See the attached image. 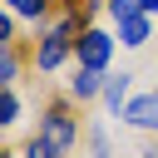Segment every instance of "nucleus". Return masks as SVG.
Masks as SVG:
<instances>
[{"label": "nucleus", "instance_id": "nucleus-1", "mask_svg": "<svg viewBox=\"0 0 158 158\" xmlns=\"http://www.w3.org/2000/svg\"><path fill=\"white\" fill-rule=\"evenodd\" d=\"M74 40H79V15H74V10H64V15L44 30V40H40V49H35V69H40V74L59 69V64H64V54L74 49Z\"/></svg>", "mask_w": 158, "mask_h": 158}, {"label": "nucleus", "instance_id": "nucleus-2", "mask_svg": "<svg viewBox=\"0 0 158 158\" xmlns=\"http://www.w3.org/2000/svg\"><path fill=\"white\" fill-rule=\"evenodd\" d=\"M40 138L64 158L69 148H74V138H79V123H74V114L64 109V104H49L44 109V118H40Z\"/></svg>", "mask_w": 158, "mask_h": 158}, {"label": "nucleus", "instance_id": "nucleus-3", "mask_svg": "<svg viewBox=\"0 0 158 158\" xmlns=\"http://www.w3.org/2000/svg\"><path fill=\"white\" fill-rule=\"evenodd\" d=\"M109 54H114V40H109L104 30H79V40H74V59H79V69H104Z\"/></svg>", "mask_w": 158, "mask_h": 158}, {"label": "nucleus", "instance_id": "nucleus-4", "mask_svg": "<svg viewBox=\"0 0 158 158\" xmlns=\"http://www.w3.org/2000/svg\"><path fill=\"white\" fill-rule=\"evenodd\" d=\"M123 123H133V128H158V99L148 94V99H128L123 104Z\"/></svg>", "mask_w": 158, "mask_h": 158}, {"label": "nucleus", "instance_id": "nucleus-5", "mask_svg": "<svg viewBox=\"0 0 158 158\" xmlns=\"http://www.w3.org/2000/svg\"><path fill=\"white\" fill-rule=\"evenodd\" d=\"M94 94H104V69H74V79H69V99H94Z\"/></svg>", "mask_w": 158, "mask_h": 158}, {"label": "nucleus", "instance_id": "nucleus-6", "mask_svg": "<svg viewBox=\"0 0 158 158\" xmlns=\"http://www.w3.org/2000/svg\"><path fill=\"white\" fill-rule=\"evenodd\" d=\"M143 40H148V15H143V10H138V15H123V20H118V44H133V49H138Z\"/></svg>", "mask_w": 158, "mask_h": 158}, {"label": "nucleus", "instance_id": "nucleus-7", "mask_svg": "<svg viewBox=\"0 0 158 158\" xmlns=\"http://www.w3.org/2000/svg\"><path fill=\"white\" fill-rule=\"evenodd\" d=\"M128 79H133V74H114V79H104V104H109L114 114H118L123 99H128Z\"/></svg>", "mask_w": 158, "mask_h": 158}, {"label": "nucleus", "instance_id": "nucleus-8", "mask_svg": "<svg viewBox=\"0 0 158 158\" xmlns=\"http://www.w3.org/2000/svg\"><path fill=\"white\" fill-rule=\"evenodd\" d=\"M20 79V49L15 44H0V89H10Z\"/></svg>", "mask_w": 158, "mask_h": 158}, {"label": "nucleus", "instance_id": "nucleus-9", "mask_svg": "<svg viewBox=\"0 0 158 158\" xmlns=\"http://www.w3.org/2000/svg\"><path fill=\"white\" fill-rule=\"evenodd\" d=\"M5 5H10L15 15H25V20H35V25H40V20H44V10H49V0H5Z\"/></svg>", "mask_w": 158, "mask_h": 158}, {"label": "nucleus", "instance_id": "nucleus-10", "mask_svg": "<svg viewBox=\"0 0 158 158\" xmlns=\"http://www.w3.org/2000/svg\"><path fill=\"white\" fill-rule=\"evenodd\" d=\"M20 118V99H15V89H0V128H10Z\"/></svg>", "mask_w": 158, "mask_h": 158}, {"label": "nucleus", "instance_id": "nucleus-11", "mask_svg": "<svg viewBox=\"0 0 158 158\" xmlns=\"http://www.w3.org/2000/svg\"><path fill=\"white\" fill-rule=\"evenodd\" d=\"M25 158H59V153H54V148H49V143H44V138L35 133V138L25 143Z\"/></svg>", "mask_w": 158, "mask_h": 158}, {"label": "nucleus", "instance_id": "nucleus-12", "mask_svg": "<svg viewBox=\"0 0 158 158\" xmlns=\"http://www.w3.org/2000/svg\"><path fill=\"white\" fill-rule=\"evenodd\" d=\"M109 15L123 20V15H138V0H109Z\"/></svg>", "mask_w": 158, "mask_h": 158}, {"label": "nucleus", "instance_id": "nucleus-13", "mask_svg": "<svg viewBox=\"0 0 158 158\" xmlns=\"http://www.w3.org/2000/svg\"><path fill=\"white\" fill-rule=\"evenodd\" d=\"M0 44H15V20H10L5 5H0Z\"/></svg>", "mask_w": 158, "mask_h": 158}, {"label": "nucleus", "instance_id": "nucleus-14", "mask_svg": "<svg viewBox=\"0 0 158 158\" xmlns=\"http://www.w3.org/2000/svg\"><path fill=\"white\" fill-rule=\"evenodd\" d=\"M138 10L143 15H158V0H138Z\"/></svg>", "mask_w": 158, "mask_h": 158}, {"label": "nucleus", "instance_id": "nucleus-15", "mask_svg": "<svg viewBox=\"0 0 158 158\" xmlns=\"http://www.w3.org/2000/svg\"><path fill=\"white\" fill-rule=\"evenodd\" d=\"M64 5H74V0H64Z\"/></svg>", "mask_w": 158, "mask_h": 158}, {"label": "nucleus", "instance_id": "nucleus-16", "mask_svg": "<svg viewBox=\"0 0 158 158\" xmlns=\"http://www.w3.org/2000/svg\"><path fill=\"white\" fill-rule=\"evenodd\" d=\"M153 99H158V89H153Z\"/></svg>", "mask_w": 158, "mask_h": 158}, {"label": "nucleus", "instance_id": "nucleus-17", "mask_svg": "<svg viewBox=\"0 0 158 158\" xmlns=\"http://www.w3.org/2000/svg\"><path fill=\"white\" fill-rule=\"evenodd\" d=\"M0 158H5V153H0Z\"/></svg>", "mask_w": 158, "mask_h": 158}]
</instances>
